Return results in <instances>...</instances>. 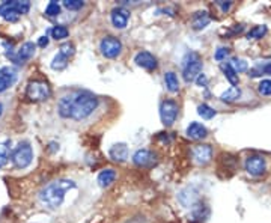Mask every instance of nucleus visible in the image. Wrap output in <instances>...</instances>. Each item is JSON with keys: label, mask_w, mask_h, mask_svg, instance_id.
Wrapping results in <instances>:
<instances>
[{"label": "nucleus", "mask_w": 271, "mask_h": 223, "mask_svg": "<svg viewBox=\"0 0 271 223\" xmlns=\"http://www.w3.org/2000/svg\"><path fill=\"white\" fill-rule=\"evenodd\" d=\"M74 187H76V183L73 180H56L41 190L39 199L42 205L48 206V208H58V206L62 205L65 199V193Z\"/></svg>", "instance_id": "1"}, {"label": "nucleus", "mask_w": 271, "mask_h": 223, "mask_svg": "<svg viewBox=\"0 0 271 223\" xmlns=\"http://www.w3.org/2000/svg\"><path fill=\"white\" fill-rule=\"evenodd\" d=\"M98 107V98L89 92H76L73 93V106H71V118L76 121L86 119L94 113Z\"/></svg>", "instance_id": "2"}, {"label": "nucleus", "mask_w": 271, "mask_h": 223, "mask_svg": "<svg viewBox=\"0 0 271 223\" xmlns=\"http://www.w3.org/2000/svg\"><path fill=\"white\" fill-rule=\"evenodd\" d=\"M29 9H30V2H27V0H23V2L12 0V2H3L0 5V15L8 21H17L20 15L27 14Z\"/></svg>", "instance_id": "3"}, {"label": "nucleus", "mask_w": 271, "mask_h": 223, "mask_svg": "<svg viewBox=\"0 0 271 223\" xmlns=\"http://www.w3.org/2000/svg\"><path fill=\"white\" fill-rule=\"evenodd\" d=\"M50 95H52V89L44 80H30L26 86V97L30 101H44Z\"/></svg>", "instance_id": "4"}, {"label": "nucleus", "mask_w": 271, "mask_h": 223, "mask_svg": "<svg viewBox=\"0 0 271 223\" xmlns=\"http://www.w3.org/2000/svg\"><path fill=\"white\" fill-rule=\"evenodd\" d=\"M202 71V60L197 53H187L184 57V80L194 82Z\"/></svg>", "instance_id": "5"}, {"label": "nucleus", "mask_w": 271, "mask_h": 223, "mask_svg": "<svg viewBox=\"0 0 271 223\" xmlns=\"http://www.w3.org/2000/svg\"><path fill=\"white\" fill-rule=\"evenodd\" d=\"M11 158H12V163L15 165V167L24 169L33 160V149L29 143H20V145L14 149Z\"/></svg>", "instance_id": "6"}, {"label": "nucleus", "mask_w": 271, "mask_h": 223, "mask_svg": "<svg viewBox=\"0 0 271 223\" xmlns=\"http://www.w3.org/2000/svg\"><path fill=\"white\" fill-rule=\"evenodd\" d=\"M178 112H179V107H178V103L176 101H174V100H164L160 104V118H161V122L166 127L174 125V122L178 118Z\"/></svg>", "instance_id": "7"}, {"label": "nucleus", "mask_w": 271, "mask_h": 223, "mask_svg": "<svg viewBox=\"0 0 271 223\" xmlns=\"http://www.w3.org/2000/svg\"><path fill=\"white\" fill-rule=\"evenodd\" d=\"M99 50L103 53L104 57H109V59H113L116 57L117 55L121 53L122 50V42L117 39L116 37H112V35H107L101 39L99 42Z\"/></svg>", "instance_id": "8"}, {"label": "nucleus", "mask_w": 271, "mask_h": 223, "mask_svg": "<svg viewBox=\"0 0 271 223\" xmlns=\"http://www.w3.org/2000/svg\"><path fill=\"white\" fill-rule=\"evenodd\" d=\"M267 165H265V158L261 155H250L246 160V170L252 175V177H261L265 172Z\"/></svg>", "instance_id": "9"}, {"label": "nucleus", "mask_w": 271, "mask_h": 223, "mask_svg": "<svg viewBox=\"0 0 271 223\" xmlns=\"http://www.w3.org/2000/svg\"><path fill=\"white\" fill-rule=\"evenodd\" d=\"M133 162L134 165H137L140 167H148L155 163V154L149 151V149H139L136 151L133 155Z\"/></svg>", "instance_id": "10"}, {"label": "nucleus", "mask_w": 271, "mask_h": 223, "mask_svg": "<svg viewBox=\"0 0 271 223\" xmlns=\"http://www.w3.org/2000/svg\"><path fill=\"white\" fill-rule=\"evenodd\" d=\"M110 19H112V23L116 29H124L130 20V11L122 6L115 8L110 14Z\"/></svg>", "instance_id": "11"}, {"label": "nucleus", "mask_w": 271, "mask_h": 223, "mask_svg": "<svg viewBox=\"0 0 271 223\" xmlns=\"http://www.w3.org/2000/svg\"><path fill=\"white\" fill-rule=\"evenodd\" d=\"M134 62L137 63L139 67H142V68H145V70H148V71H154V70L157 68V65H158L155 56L151 55V53H148V52H140V53H137V55H136V57H134Z\"/></svg>", "instance_id": "12"}, {"label": "nucleus", "mask_w": 271, "mask_h": 223, "mask_svg": "<svg viewBox=\"0 0 271 223\" xmlns=\"http://www.w3.org/2000/svg\"><path fill=\"white\" fill-rule=\"evenodd\" d=\"M193 158L197 165H207L213 158V148L210 145H197L193 148Z\"/></svg>", "instance_id": "13"}, {"label": "nucleus", "mask_w": 271, "mask_h": 223, "mask_svg": "<svg viewBox=\"0 0 271 223\" xmlns=\"http://www.w3.org/2000/svg\"><path fill=\"white\" fill-rule=\"evenodd\" d=\"M187 136L193 140H202L208 136V130L205 129V125H202L200 122H192L187 127Z\"/></svg>", "instance_id": "14"}, {"label": "nucleus", "mask_w": 271, "mask_h": 223, "mask_svg": "<svg viewBox=\"0 0 271 223\" xmlns=\"http://www.w3.org/2000/svg\"><path fill=\"white\" fill-rule=\"evenodd\" d=\"M35 50H37V45L33 42H24L20 47L19 53H17V57H14V59L17 60V63H24L26 60L33 57V55H35Z\"/></svg>", "instance_id": "15"}, {"label": "nucleus", "mask_w": 271, "mask_h": 223, "mask_svg": "<svg viewBox=\"0 0 271 223\" xmlns=\"http://www.w3.org/2000/svg\"><path fill=\"white\" fill-rule=\"evenodd\" d=\"M112 160L115 162H125L128 158V148L125 143H116V145H113L109 151Z\"/></svg>", "instance_id": "16"}, {"label": "nucleus", "mask_w": 271, "mask_h": 223, "mask_svg": "<svg viewBox=\"0 0 271 223\" xmlns=\"http://www.w3.org/2000/svg\"><path fill=\"white\" fill-rule=\"evenodd\" d=\"M71 106H73V93L65 95L59 100L58 112L62 118H71Z\"/></svg>", "instance_id": "17"}, {"label": "nucleus", "mask_w": 271, "mask_h": 223, "mask_svg": "<svg viewBox=\"0 0 271 223\" xmlns=\"http://www.w3.org/2000/svg\"><path fill=\"white\" fill-rule=\"evenodd\" d=\"M15 82V73L9 68L0 70V92L6 91Z\"/></svg>", "instance_id": "18"}, {"label": "nucleus", "mask_w": 271, "mask_h": 223, "mask_svg": "<svg viewBox=\"0 0 271 223\" xmlns=\"http://www.w3.org/2000/svg\"><path fill=\"white\" fill-rule=\"evenodd\" d=\"M192 23H193V29H196V30L203 29V27H205L210 23V14L207 11H197V12H194L193 19H192Z\"/></svg>", "instance_id": "19"}, {"label": "nucleus", "mask_w": 271, "mask_h": 223, "mask_svg": "<svg viewBox=\"0 0 271 223\" xmlns=\"http://www.w3.org/2000/svg\"><path fill=\"white\" fill-rule=\"evenodd\" d=\"M116 180V172L113 169H104L101 170L99 175H98V184L101 187H109L115 183Z\"/></svg>", "instance_id": "20"}, {"label": "nucleus", "mask_w": 271, "mask_h": 223, "mask_svg": "<svg viewBox=\"0 0 271 223\" xmlns=\"http://www.w3.org/2000/svg\"><path fill=\"white\" fill-rule=\"evenodd\" d=\"M220 68H222L225 77L228 78V82L232 85V86H236L240 82V78H238V74L235 73V70L231 67V63H226V62H222V65H220Z\"/></svg>", "instance_id": "21"}, {"label": "nucleus", "mask_w": 271, "mask_h": 223, "mask_svg": "<svg viewBox=\"0 0 271 223\" xmlns=\"http://www.w3.org/2000/svg\"><path fill=\"white\" fill-rule=\"evenodd\" d=\"M164 82H166V88L169 92H178L179 91V80L178 75L172 71H169L164 74Z\"/></svg>", "instance_id": "22"}, {"label": "nucleus", "mask_w": 271, "mask_h": 223, "mask_svg": "<svg viewBox=\"0 0 271 223\" xmlns=\"http://www.w3.org/2000/svg\"><path fill=\"white\" fill-rule=\"evenodd\" d=\"M240 95H241V91L236 86H232L220 95V98H222V101H226V103H233L240 98Z\"/></svg>", "instance_id": "23"}, {"label": "nucleus", "mask_w": 271, "mask_h": 223, "mask_svg": "<svg viewBox=\"0 0 271 223\" xmlns=\"http://www.w3.org/2000/svg\"><path fill=\"white\" fill-rule=\"evenodd\" d=\"M271 74V62L265 63V65H258L253 70L249 71L250 77H259V75H270Z\"/></svg>", "instance_id": "24"}, {"label": "nucleus", "mask_w": 271, "mask_h": 223, "mask_svg": "<svg viewBox=\"0 0 271 223\" xmlns=\"http://www.w3.org/2000/svg\"><path fill=\"white\" fill-rule=\"evenodd\" d=\"M68 35H70V30H68L65 26L62 24H58L52 29V37L56 39V41H60V39H65L68 38Z\"/></svg>", "instance_id": "25"}, {"label": "nucleus", "mask_w": 271, "mask_h": 223, "mask_svg": "<svg viewBox=\"0 0 271 223\" xmlns=\"http://www.w3.org/2000/svg\"><path fill=\"white\" fill-rule=\"evenodd\" d=\"M265 34H267V26L259 24V26H255L253 29L249 30L247 38H249V39H259V38H262Z\"/></svg>", "instance_id": "26"}, {"label": "nucleus", "mask_w": 271, "mask_h": 223, "mask_svg": "<svg viewBox=\"0 0 271 223\" xmlns=\"http://www.w3.org/2000/svg\"><path fill=\"white\" fill-rule=\"evenodd\" d=\"M68 57H65L63 55H60V53H58L55 57H53V62H52V68L53 70H58V71H62L63 68H66V65H68Z\"/></svg>", "instance_id": "27"}, {"label": "nucleus", "mask_w": 271, "mask_h": 223, "mask_svg": "<svg viewBox=\"0 0 271 223\" xmlns=\"http://www.w3.org/2000/svg\"><path fill=\"white\" fill-rule=\"evenodd\" d=\"M197 113H199V116H202L203 119H211V118L215 116V110H214L211 106H208V104H200V106L197 107Z\"/></svg>", "instance_id": "28"}, {"label": "nucleus", "mask_w": 271, "mask_h": 223, "mask_svg": "<svg viewBox=\"0 0 271 223\" xmlns=\"http://www.w3.org/2000/svg\"><path fill=\"white\" fill-rule=\"evenodd\" d=\"M60 14V5L58 2H50L45 8V15L47 17H58V15Z\"/></svg>", "instance_id": "29"}, {"label": "nucleus", "mask_w": 271, "mask_h": 223, "mask_svg": "<svg viewBox=\"0 0 271 223\" xmlns=\"http://www.w3.org/2000/svg\"><path fill=\"white\" fill-rule=\"evenodd\" d=\"M231 67L235 70L236 74H238V73H244V71L247 70V62H244L243 59L235 57V59H232V62H231Z\"/></svg>", "instance_id": "30"}, {"label": "nucleus", "mask_w": 271, "mask_h": 223, "mask_svg": "<svg viewBox=\"0 0 271 223\" xmlns=\"http://www.w3.org/2000/svg\"><path fill=\"white\" fill-rule=\"evenodd\" d=\"M74 45L71 44V42H65V44H62L60 45V49H59V53L60 55H63L65 57H68V59H70L73 55H74Z\"/></svg>", "instance_id": "31"}, {"label": "nucleus", "mask_w": 271, "mask_h": 223, "mask_svg": "<svg viewBox=\"0 0 271 223\" xmlns=\"http://www.w3.org/2000/svg\"><path fill=\"white\" fill-rule=\"evenodd\" d=\"M9 158V148L6 143H0V167L5 166Z\"/></svg>", "instance_id": "32"}, {"label": "nucleus", "mask_w": 271, "mask_h": 223, "mask_svg": "<svg viewBox=\"0 0 271 223\" xmlns=\"http://www.w3.org/2000/svg\"><path fill=\"white\" fill-rule=\"evenodd\" d=\"M83 2L81 0H63V6L70 11H77L80 8H83Z\"/></svg>", "instance_id": "33"}, {"label": "nucleus", "mask_w": 271, "mask_h": 223, "mask_svg": "<svg viewBox=\"0 0 271 223\" xmlns=\"http://www.w3.org/2000/svg\"><path fill=\"white\" fill-rule=\"evenodd\" d=\"M258 92L261 95H271V80H262L258 85Z\"/></svg>", "instance_id": "34"}, {"label": "nucleus", "mask_w": 271, "mask_h": 223, "mask_svg": "<svg viewBox=\"0 0 271 223\" xmlns=\"http://www.w3.org/2000/svg\"><path fill=\"white\" fill-rule=\"evenodd\" d=\"M228 55H229V49H226V47H220V49H217L214 57H215L217 60H223V59H226Z\"/></svg>", "instance_id": "35"}, {"label": "nucleus", "mask_w": 271, "mask_h": 223, "mask_svg": "<svg viewBox=\"0 0 271 223\" xmlns=\"http://www.w3.org/2000/svg\"><path fill=\"white\" fill-rule=\"evenodd\" d=\"M196 83H197V86H207V83H208L207 75L205 74H199L197 78H196Z\"/></svg>", "instance_id": "36"}, {"label": "nucleus", "mask_w": 271, "mask_h": 223, "mask_svg": "<svg viewBox=\"0 0 271 223\" xmlns=\"http://www.w3.org/2000/svg\"><path fill=\"white\" fill-rule=\"evenodd\" d=\"M217 5L223 9V12H228L232 6V2H223V0H220V2H217Z\"/></svg>", "instance_id": "37"}, {"label": "nucleus", "mask_w": 271, "mask_h": 223, "mask_svg": "<svg viewBox=\"0 0 271 223\" xmlns=\"http://www.w3.org/2000/svg\"><path fill=\"white\" fill-rule=\"evenodd\" d=\"M38 45L39 47H47L48 45V37L45 35V37H41L39 39H38Z\"/></svg>", "instance_id": "38"}, {"label": "nucleus", "mask_w": 271, "mask_h": 223, "mask_svg": "<svg viewBox=\"0 0 271 223\" xmlns=\"http://www.w3.org/2000/svg\"><path fill=\"white\" fill-rule=\"evenodd\" d=\"M2 113H3V106L0 104V116H2Z\"/></svg>", "instance_id": "39"}]
</instances>
